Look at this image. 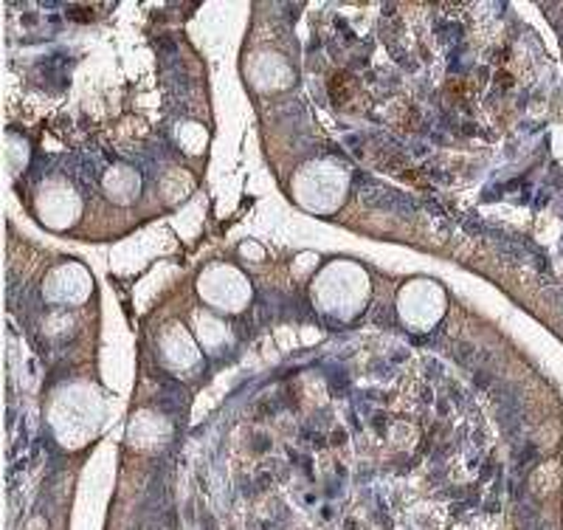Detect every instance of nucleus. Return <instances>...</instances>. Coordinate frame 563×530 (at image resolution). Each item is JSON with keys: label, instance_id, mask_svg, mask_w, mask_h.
<instances>
[{"label": "nucleus", "instance_id": "f257e3e1", "mask_svg": "<svg viewBox=\"0 0 563 530\" xmlns=\"http://www.w3.org/2000/svg\"><path fill=\"white\" fill-rule=\"evenodd\" d=\"M364 183L369 186V192H361L366 203H372L378 209H386V212H414V203L406 195H400L395 189H386V186H378V183H372L366 178H364Z\"/></svg>", "mask_w": 563, "mask_h": 530}]
</instances>
